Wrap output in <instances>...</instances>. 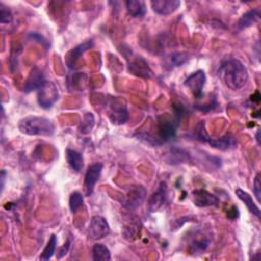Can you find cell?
<instances>
[{
    "instance_id": "1",
    "label": "cell",
    "mask_w": 261,
    "mask_h": 261,
    "mask_svg": "<svg viewBox=\"0 0 261 261\" xmlns=\"http://www.w3.org/2000/svg\"><path fill=\"white\" fill-rule=\"evenodd\" d=\"M219 77L227 88L236 91L242 89L247 84L249 75L247 68L240 60L229 59L221 64Z\"/></svg>"
},
{
    "instance_id": "2",
    "label": "cell",
    "mask_w": 261,
    "mask_h": 261,
    "mask_svg": "<svg viewBox=\"0 0 261 261\" xmlns=\"http://www.w3.org/2000/svg\"><path fill=\"white\" fill-rule=\"evenodd\" d=\"M18 129L28 136L49 137L54 134L55 126L53 122L41 116H27L19 120Z\"/></svg>"
},
{
    "instance_id": "3",
    "label": "cell",
    "mask_w": 261,
    "mask_h": 261,
    "mask_svg": "<svg viewBox=\"0 0 261 261\" xmlns=\"http://www.w3.org/2000/svg\"><path fill=\"white\" fill-rule=\"evenodd\" d=\"M58 99V90L56 85L51 81H45L43 86L38 90V103L44 108L48 109Z\"/></svg>"
},
{
    "instance_id": "4",
    "label": "cell",
    "mask_w": 261,
    "mask_h": 261,
    "mask_svg": "<svg viewBox=\"0 0 261 261\" xmlns=\"http://www.w3.org/2000/svg\"><path fill=\"white\" fill-rule=\"evenodd\" d=\"M109 118L114 124H123L128 119V111L124 101L118 98L110 100Z\"/></svg>"
},
{
    "instance_id": "5",
    "label": "cell",
    "mask_w": 261,
    "mask_h": 261,
    "mask_svg": "<svg viewBox=\"0 0 261 261\" xmlns=\"http://www.w3.org/2000/svg\"><path fill=\"white\" fill-rule=\"evenodd\" d=\"M206 82V74L203 70H197L189 75L185 81V86L190 89L195 98L200 99L203 94V87Z\"/></svg>"
},
{
    "instance_id": "6",
    "label": "cell",
    "mask_w": 261,
    "mask_h": 261,
    "mask_svg": "<svg viewBox=\"0 0 261 261\" xmlns=\"http://www.w3.org/2000/svg\"><path fill=\"white\" fill-rule=\"evenodd\" d=\"M102 168H103V164L99 162L93 163L88 167L85 174V181H84V190H85L86 196L92 195L94 188L100 178Z\"/></svg>"
},
{
    "instance_id": "7",
    "label": "cell",
    "mask_w": 261,
    "mask_h": 261,
    "mask_svg": "<svg viewBox=\"0 0 261 261\" xmlns=\"http://www.w3.org/2000/svg\"><path fill=\"white\" fill-rule=\"evenodd\" d=\"M110 231V227L106 219L100 215L93 216L89 226V236L93 240H99L106 237Z\"/></svg>"
},
{
    "instance_id": "8",
    "label": "cell",
    "mask_w": 261,
    "mask_h": 261,
    "mask_svg": "<svg viewBox=\"0 0 261 261\" xmlns=\"http://www.w3.org/2000/svg\"><path fill=\"white\" fill-rule=\"evenodd\" d=\"M146 198V190L142 186H133L128 189L124 198V206L135 209L140 206Z\"/></svg>"
},
{
    "instance_id": "9",
    "label": "cell",
    "mask_w": 261,
    "mask_h": 261,
    "mask_svg": "<svg viewBox=\"0 0 261 261\" xmlns=\"http://www.w3.org/2000/svg\"><path fill=\"white\" fill-rule=\"evenodd\" d=\"M179 120L174 119L173 121L171 120H161L158 122L157 125V140L159 144H162L166 141H169L170 139H172L175 135L176 132V126L178 125Z\"/></svg>"
},
{
    "instance_id": "10",
    "label": "cell",
    "mask_w": 261,
    "mask_h": 261,
    "mask_svg": "<svg viewBox=\"0 0 261 261\" xmlns=\"http://www.w3.org/2000/svg\"><path fill=\"white\" fill-rule=\"evenodd\" d=\"M128 70L130 73L140 77L149 79L152 76V70L141 56H134L128 60Z\"/></svg>"
},
{
    "instance_id": "11",
    "label": "cell",
    "mask_w": 261,
    "mask_h": 261,
    "mask_svg": "<svg viewBox=\"0 0 261 261\" xmlns=\"http://www.w3.org/2000/svg\"><path fill=\"white\" fill-rule=\"evenodd\" d=\"M167 198V186L165 182H161L157 190L152 194L149 199V210L156 212L165 204Z\"/></svg>"
},
{
    "instance_id": "12",
    "label": "cell",
    "mask_w": 261,
    "mask_h": 261,
    "mask_svg": "<svg viewBox=\"0 0 261 261\" xmlns=\"http://www.w3.org/2000/svg\"><path fill=\"white\" fill-rule=\"evenodd\" d=\"M193 201L194 204L198 207H207V206H217L219 199L205 190H197L193 192Z\"/></svg>"
},
{
    "instance_id": "13",
    "label": "cell",
    "mask_w": 261,
    "mask_h": 261,
    "mask_svg": "<svg viewBox=\"0 0 261 261\" xmlns=\"http://www.w3.org/2000/svg\"><path fill=\"white\" fill-rule=\"evenodd\" d=\"M44 83H45V79H44V74H43L42 70L40 68H38L37 66H35L31 70V72L25 81L24 88H23L24 92L30 93L35 90H39L43 86Z\"/></svg>"
},
{
    "instance_id": "14",
    "label": "cell",
    "mask_w": 261,
    "mask_h": 261,
    "mask_svg": "<svg viewBox=\"0 0 261 261\" xmlns=\"http://www.w3.org/2000/svg\"><path fill=\"white\" fill-rule=\"evenodd\" d=\"M180 5L178 0H155L151 1L152 9L161 15H168L173 13Z\"/></svg>"
},
{
    "instance_id": "15",
    "label": "cell",
    "mask_w": 261,
    "mask_h": 261,
    "mask_svg": "<svg viewBox=\"0 0 261 261\" xmlns=\"http://www.w3.org/2000/svg\"><path fill=\"white\" fill-rule=\"evenodd\" d=\"M206 143H208L214 149L221 150V151H228V150L234 149L237 147L236 138L228 134L221 138H218V139H211L209 137Z\"/></svg>"
},
{
    "instance_id": "16",
    "label": "cell",
    "mask_w": 261,
    "mask_h": 261,
    "mask_svg": "<svg viewBox=\"0 0 261 261\" xmlns=\"http://www.w3.org/2000/svg\"><path fill=\"white\" fill-rule=\"evenodd\" d=\"M92 45H93V42L91 40H89V41H86V42L77 45L76 47L72 48L66 56V63L68 65V67H72L75 64L76 60L80 58V56L84 52H86L88 49H90L92 47Z\"/></svg>"
},
{
    "instance_id": "17",
    "label": "cell",
    "mask_w": 261,
    "mask_h": 261,
    "mask_svg": "<svg viewBox=\"0 0 261 261\" xmlns=\"http://www.w3.org/2000/svg\"><path fill=\"white\" fill-rule=\"evenodd\" d=\"M125 6L128 14L136 18H142L147 11L145 2L141 0H128L125 2Z\"/></svg>"
},
{
    "instance_id": "18",
    "label": "cell",
    "mask_w": 261,
    "mask_h": 261,
    "mask_svg": "<svg viewBox=\"0 0 261 261\" xmlns=\"http://www.w3.org/2000/svg\"><path fill=\"white\" fill-rule=\"evenodd\" d=\"M66 160L68 165L75 172H80L84 166V157L83 155L72 149H66Z\"/></svg>"
},
{
    "instance_id": "19",
    "label": "cell",
    "mask_w": 261,
    "mask_h": 261,
    "mask_svg": "<svg viewBox=\"0 0 261 261\" xmlns=\"http://www.w3.org/2000/svg\"><path fill=\"white\" fill-rule=\"evenodd\" d=\"M259 18H260V10L259 9L249 10L246 13H244L243 16L240 18V20L238 22V27L241 30L247 29L251 25H254L256 22H258Z\"/></svg>"
},
{
    "instance_id": "20",
    "label": "cell",
    "mask_w": 261,
    "mask_h": 261,
    "mask_svg": "<svg viewBox=\"0 0 261 261\" xmlns=\"http://www.w3.org/2000/svg\"><path fill=\"white\" fill-rule=\"evenodd\" d=\"M236 195L237 197L247 206V208L249 209V211L251 213H253L254 215H256L257 217H260V209L259 207L254 203L253 199H252V196H250L249 193L245 192L244 190L238 188L236 190Z\"/></svg>"
},
{
    "instance_id": "21",
    "label": "cell",
    "mask_w": 261,
    "mask_h": 261,
    "mask_svg": "<svg viewBox=\"0 0 261 261\" xmlns=\"http://www.w3.org/2000/svg\"><path fill=\"white\" fill-rule=\"evenodd\" d=\"M92 255L95 261H109L111 259L109 249L103 244H95L92 249Z\"/></svg>"
},
{
    "instance_id": "22",
    "label": "cell",
    "mask_w": 261,
    "mask_h": 261,
    "mask_svg": "<svg viewBox=\"0 0 261 261\" xmlns=\"http://www.w3.org/2000/svg\"><path fill=\"white\" fill-rule=\"evenodd\" d=\"M95 124V118L93 113L87 112L83 116V119L79 125V132L82 134H89Z\"/></svg>"
},
{
    "instance_id": "23",
    "label": "cell",
    "mask_w": 261,
    "mask_h": 261,
    "mask_svg": "<svg viewBox=\"0 0 261 261\" xmlns=\"http://www.w3.org/2000/svg\"><path fill=\"white\" fill-rule=\"evenodd\" d=\"M169 164H178V163H181V162H186L189 160V154L181 150V149H177V148H174L170 151V154H169Z\"/></svg>"
},
{
    "instance_id": "24",
    "label": "cell",
    "mask_w": 261,
    "mask_h": 261,
    "mask_svg": "<svg viewBox=\"0 0 261 261\" xmlns=\"http://www.w3.org/2000/svg\"><path fill=\"white\" fill-rule=\"evenodd\" d=\"M56 244H57V240H56V236L52 234L49 242L47 243L45 249L43 250L42 255L40 256V260H49L53 254L55 253V249H56Z\"/></svg>"
},
{
    "instance_id": "25",
    "label": "cell",
    "mask_w": 261,
    "mask_h": 261,
    "mask_svg": "<svg viewBox=\"0 0 261 261\" xmlns=\"http://www.w3.org/2000/svg\"><path fill=\"white\" fill-rule=\"evenodd\" d=\"M84 203V198L80 192H73L69 197V209L72 213H75Z\"/></svg>"
},
{
    "instance_id": "26",
    "label": "cell",
    "mask_w": 261,
    "mask_h": 261,
    "mask_svg": "<svg viewBox=\"0 0 261 261\" xmlns=\"http://www.w3.org/2000/svg\"><path fill=\"white\" fill-rule=\"evenodd\" d=\"M209 243H210L209 240L202 236V238H199L197 240L196 239L193 240L192 244L190 245V248L194 253L195 252H203L207 249V247L209 246Z\"/></svg>"
},
{
    "instance_id": "27",
    "label": "cell",
    "mask_w": 261,
    "mask_h": 261,
    "mask_svg": "<svg viewBox=\"0 0 261 261\" xmlns=\"http://www.w3.org/2000/svg\"><path fill=\"white\" fill-rule=\"evenodd\" d=\"M0 21L1 23H10L12 21L11 11L2 3H0Z\"/></svg>"
},
{
    "instance_id": "28",
    "label": "cell",
    "mask_w": 261,
    "mask_h": 261,
    "mask_svg": "<svg viewBox=\"0 0 261 261\" xmlns=\"http://www.w3.org/2000/svg\"><path fill=\"white\" fill-rule=\"evenodd\" d=\"M253 192L254 195L258 201V203L260 202V196H261V185H260V173H257V175L255 176L254 179V184H253Z\"/></svg>"
},
{
    "instance_id": "29",
    "label": "cell",
    "mask_w": 261,
    "mask_h": 261,
    "mask_svg": "<svg viewBox=\"0 0 261 261\" xmlns=\"http://www.w3.org/2000/svg\"><path fill=\"white\" fill-rule=\"evenodd\" d=\"M187 55H185V54H182V53H176V54H173L172 56H171V61H172V64L174 65V66H180L184 62H186V60H187V57H186Z\"/></svg>"
},
{
    "instance_id": "30",
    "label": "cell",
    "mask_w": 261,
    "mask_h": 261,
    "mask_svg": "<svg viewBox=\"0 0 261 261\" xmlns=\"http://www.w3.org/2000/svg\"><path fill=\"white\" fill-rule=\"evenodd\" d=\"M256 141H257L258 145H260V129H258L256 133Z\"/></svg>"
}]
</instances>
